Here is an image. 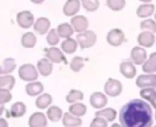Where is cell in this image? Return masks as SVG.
<instances>
[{
	"label": "cell",
	"mask_w": 156,
	"mask_h": 127,
	"mask_svg": "<svg viewBox=\"0 0 156 127\" xmlns=\"http://www.w3.org/2000/svg\"><path fill=\"white\" fill-rule=\"evenodd\" d=\"M119 120L121 125L124 127L152 126V107L144 100L133 99L122 107L119 115Z\"/></svg>",
	"instance_id": "6da1fadb"
},
{
	"label": "cell",
	"mask_w": 156,
	"mask_h": 127,
	"mask_svg": "<svg viewBox=\"0 0 156 127\" xmlns=\"http://www.w3.org/2000/svg\"><path fill=\"white\" fill-rule=\"evenodd\" d=\"M38 70L31 65V64H25L21 65L18 69V75L20 79L26 82H34L38 78Z\"/></svg>",
	"instance_id": "7a4b0ae2"
},
{
	"label": "cell",
	"mask_w": 156,
	"mask_h": 127,
	"mask_svg": "<svg viewBox=\"0 0 156 127\" xmlns=\"http://www.w3.org/2000/svg\"><path fill=\"white\" fill-rule=\"evenodd\" d=\"M77 41L81 49H87L93 46L97 41V35L93 31H84L79 33L77 35Z\"/></svg>",
	"instance_id": "3957f363"
},
{
	"label": "cell",
	"mask_w": 156,
	"mask_h": 127,
	"mask_svg": "<svg viewBox=\"0 0 156 127\" xmlns=\"http://www.w3.org/2000/svg\"><path fill=\"white\" fill-rule=\"evenodd\" d=\"M104 91L106 95L111 97L119 96L122 92V85L119 80L110 78L104 85Z\"/></svg>",
	"instance_id": "277c9868"
},
{
	"label": "cell",
	"mask_w": 156,
	"mask_h": 127,
	"mask_svg": "<svg viewBox=\"0 0 156 127\" xmlns=\"http://www.w3.org/2000/svg\"><path fill=\"white\" fill-rule=\"evenodd\" d=\"M124 33L118 28L112 29L108 34H107V42L110 44L112 46H120L123 42H124Z\"/></svg>",
	"instance_id": "5b68a950"
},
{
	"label": "cell",
	"mask_w": 156,
	"mask_h": 127,
	"mask_svg": "<svg viewBox=\"0 0 156 127\" xmlns=\"http://www.w3.org/2000/svg\"><path fill=\"white\" fill-rule=\"evenodd\" d=\"M16 22L20 27L27 29L30 26L34 25V15L30 11H21L16 15Z\"/></svg>",
	"instance_id": "8992f818"
},
{
	"label": "cell",
	"mask_w": 156,
	"mask_h": 127,
	"mask_svg": "<svg viewBox=\"0 0 156 127\" xmlns=\"http://www.w3.org/2000/svg\"><path fill=\"white\" fill-rule=\"evenodd\" d=\"M45 54L48 59H49L52 63L54 64H60V63H64V64H68L67 59L65 58L63 53L57 47H49V48H46L45 49Z\"/></svg>",
	"instance_id": "52a82bcc"
},
{
	"label": "cell",
	"mask_w": 156,
	"mask_h": 127,
	"mask_svg": "<svg viewBox=\"0 0 156 127\" xmlns=\"http://www.w3.org/2000/svg\"><path fill=\"white\" fill-rule=\"evenodd\" d=\"M137 42L141 46L150 48L154 45L155 42V36L151 31H144L139 34L137 37Z\"/></svg>",
	"instance_id": "ba28073f"
},
{
	"label": "cell",
	"mask_w": 156,
	"mask_h": 127,
	"mask_svg": "<svg viewBox=\"0 0 156 127\" xmlns=\"http://www.w3.org/2000/svg\"><path fill=\"white\" fill-rule=\"evenodd\" d=\"M70 23L74 30L78 33L86 31L89 26V21L84 15H74L71 18Z\"/></svg>",
	"instance_id": "9c48e42d"
},
{
	"label": "cell",
	"mask_w": 156,
	"mask_h": 127,
	"mask_svg": "<svg viewBox=\"0 0 156 127\" xmlns=\"http://www.w3.org/2000/svg\"><path fill=\"white\" fill-rule=\"evenodd\" d=\"M131 58L133 62V64L140 65L144 64L147 58V53L146 51L140 46H135L131 51Z\"/></svg>",
	"instance_id": "30bf717a"
},
{
	"label": "cell",
	"mask_w": 156,
	"mask_h": 127,
	"mask_svg": "<svg viewBox=\"0 0 156 127\" xmlns=\"http://www.w3.org/2000/svg\"><path fill=\"white\" fill-rule=\"evenodd\" d=\"M136 85L140 88L156 87V75H141L136 79Z\"/></svg>",
	"instance_id": "8fae6325"
},
{
	"label": "cell",
	"mask_w": 156,
	"mask_h": 127,
	"mask_svg": "<svg viewBox=\"0 0 156 127\" xmlns=\"http://www.w3.org/2000/svg\"><path fill=\"white\" fill-rule=\"evenodd\" d=\"M90 103L91 105V106L93 108L96 109H101L102 107H104L107 103H108V99L105 96V95H103L101 92H95L90 95Z\"/></svg>",
	"instance_id": "7c38bea8"
},
{
	"label": "cell",
	"mask_w": 156,
	"mask_h": 127,
	"mask_svg": "<svg viewBox=\"0 0 156 127\" xmlns=\"http://www.w3.org/2000/svg\"><path fill=\"white\" fill-rule=\"evenodd\" d=\"M120 71L122 75L127 79H132L136 75V67L133 65V62L124 61L120 65Z\"/></svg>",
	"instance_id": "4fadbf2b"
},
{
	"label": "cell",
	"mask_w": 156,
	"mask_h": 127,
	"mask_svg": "<svg viewBox=\"0 0 156 127\" xmlns=\"http://www.w3.org/2000/svg\"><path fill=\"white\" fill-rule=\"evenodd\" d=\"M80 8V0H68L63 6V14L66 16H74Z\"/></svg>",
	"instance_id": "5bb4252c"
},
{
	"label": "cell",
	"mask_w": 156,
	"mask_h": 127,
	"mask_svg": "<svg viewBox=\"0 0 156 127\" xmlns=\"http://www.w3.org/2000/svg\"><path fill=\"white\" fill-rule=\"evenodd\" d=\"M47 125V118L45 115L40 112L34 113L28 119V125L30 127H45Z\"/></svg>",
	"instance_id": "9a60e30c"
},
{
	"label": "cell",
	"mask_w": 156,
	"mask_h": 127,
	"mask_svg": "<svg viewBox=\"0 0 156 127\" xmlns=\"http://www.w3.org/2000/svg\"><path fill=\"white\" fill-rule=\"evenodd\" d=\"M37 68L42 76H48L53 71L52 62L48 58H42L37 62Z\"/></svg>",
	"instance_id": "2e32d148"
},
{
	"label": "cell",
	"mask_w": 156,
	"mask_h": 127,
	"mask_svg": "<svg viewBox=\"0 0 156 127\" xmlns=\"http://www.w3.org/2000/svg\"><path fill=\"white\" fill-rule=\"evenodd\" d=\"M26 112H27V107L25 104L22 102H16L11 106L10 111L8 113L6 112V115L8 117L19 118L22 117L26 114Z\"/></svg>",
	"instance_id": "e0dca14e"
},
{
	"label": "cell",
	"mask_w": 156,
	"mask_h": 127,
	"mask_svg": "<svg viewBox=\"0 0 156 127\" xmlns=\"http://www.w3.org/2000/svg\"><path fill=\"white\" fill-rule=\"evenodd\" d=\"M50 27V21L46 17H39L34 23V30L39 35H45Z\"/></svg>",
	"instance_id": "ac0fdd59"
},
{
	"label": "cell",
	"mask_w": 156,
	"mask_h": 127,
	"mask_svg": "<svg viewBox=\"0 0 156 127\" xmlns=\"http://www.w3.org/2000/svg\"><path fill=\"white\" fill-rule=\"evenodd\" d=\"M62 124L65 127H78L82 125V120L69 112L64 114L62 118Z\"/></svg>",
	"instance_id": "d6986e66"
},
{
	"label": "cell",
	"mask_w": 156,
	"mask_h": 127,
	"mask_svg": "<svg viewBox=\"0 0 156 127\" xmlns=\"http://www.w3.org/2000/svg\"><path fill=\"white\" fill-rule=\"evenodd\" d=\"M26 93L28 96H37L39 95L43 90H44V86L40 82H32L29 83L26 85Z\"/></svg>",
	"instance_id": "ffe728a7"
},
{
	"label": "cell",
	"mask_w": 156,
	"mask_h": 127,
	"mask_svg": "<svg viewBox=\"0 0 156 127\" xmlns=\"http://www.w3.org/2000/svg\"><path fill=\"white\" fill-rule=\"evenodd\" d=\"M155 10V6L153 4H143L139 5V7L136 10V14L141 18H146L148 16H151Z\"/></svg>",
	"instance_id": "44dd1931"
},
{
	"label": "cell",
	"mask_w": 156,
	"mask_h": 127,
	"mask_svg": "<svg viewBox=\"0 0 156 127\" xmlns=\"http://www.w3.org/2000/svg\"><path fill=\"white\" fill-rule=\"evenodd\" d=\"M140 95L147 100L148 102H150L152 104V105L156 109V91L155 89H154L153 87H145L144 89L141 90L140 92ZM156 117V114H155Z\"/></svg>",
	"instance_id": "7402d4cb"
},
{
	"label": "cell",
	"mask_w": 156,
	"mask_h": 127,
	"mask_svg": "<svg viewBox=\"0 0 156 127\" xmlns=\"http://www.w3.org/2000/svg\"><path fill=\"white\" fill-rule=\"evenodd\" d=\"M57 31L61 38H69L73 35V32L75 30L71 25L68 23H62L58 25Z\"/></svg>",
	"instance_id": "603a6c76"
},
{
	"label": "cell",
	"mask_w": 156,
	"mask_h": 127,
	"mask_svg": "<svg viewBox=\"0 0 156 127\" xmlns=\"http://www.w3.org/2000/svg\"><path fill=\"white\" fill-rule=\"evenodd\" d=\"M78 41L74 40L73 38H66L62 44H61V49L66 53V54H72L74 52H76L77 48H78Z\"/></svg>",
	"instance_id": "cb8c5ba5"
},
{
	"label": "cell",
	"mask_w": 156,
	"mask_h": 127,
	"mask_svg": "<svg viewBox=\"0 0 156 127\" xmlns=\"http://www.w3.org/2000/svg\"><path fill=\"white\" fill-rule=\"evenodd\" d=\"M16 66V65L13 58H5L1 64L0 74L1 75H9L15 70Z\"/></svg>",
	"instance_id": "d4e9b609"
},
{
	"label": "cell",
	"mask_w": 156,
	"mask_h": 127,
	"mask_svg": "<svg viewBox=\"0 0 156 127\" xmlns=\"http://www.w3.org/2000/svg\"><path fill=\"white\" fill-rule=\"evenodd\" d=\"M52 96L49 94H43L37 98L35 105L38 109H46L52 104Z\"/></svg>",
	"instance_id": "484cf974"
},
{
	"label": "cell",
	"mask_w": 156,
	"mask_h": 127,
	"mask_svg": "<svg viewBox=\"0 0 156 127\" xmlns=\"http://www.w3.org/2000/svg\"><path fill=\"white\" fill-rule=\"evenodd\" d=\"M143 71L146 74H154L156 72V52L151 54L149 59L143 65Z\"/></svg>",
	"instance_id": "4316f807"
},
{
	"label": "cell",
	"mask_w": 156,
	"mask_h": 127,
	"mask_svg": "<svg viewBox=\"0 0 156 127\" xmlns=\"http://www.w3.org/2000/svg\"><path fill=\"white\" fill-rule=\"evenodd\" d=\"M37 44V37L32 32L25 33L21 38V45L25 48H33Z\"/></svg>",
	"instance_id": "83f0119b"
},
{
	"label": "cell",
	"mask_w": 156,
	"mask_h": 127,
	"mask_svg": "<svg viewBox=\"0 0 156 127\" xmlns=\"http://www.w3.org/2000/svg\"><path fill=\"white\" fill-rule=\"evenodd\" d=\"M95 115L102 117L108 122H113L116 119L117 112L113 108H105V109H102L101 111H97Z\"/></svg>",
	"instance_id": "f1b7e54d"
},
{
	"label": "cell",
	"mask_w": 156,
	"mask_h": 127,
	"mask_svg": "<svg viewBox=\"0 0 156 127\" xmlns=\"http://www.w3.org/2000/svg\"><path fill=\"white\" fill-rule=\"evenodd\" d=\"M69 111L70 114H72L73 115L75 116H78V117H81L83 116L86 112H87V107L84 104H80V103H74L72 104L69 108Z\"/></svg>",
	"instance_id": "f546056e"
},
{
	"label": "cell",
	"mask_w": 156,
	"mask_h": 127,
	"mask_svg": "<svg viewBox=\"0 0 156 127\" xmlns=\"http://www.w3.org/2000/svg\"><path fill=\"white\" fill-rule=\"evenodd\" d=\"M47 116L51 122H58L62 117V110L58 106H51L47 111Z\"/></svg>",
	"instance_id": "4dcf8cb0"
},
{
	"label": "cell",
	"mask_w": 156,
	"mask_h": 127,
	"mask_svg": "<svg viewBox=\"0 0 156 127\" xmlns=\"http://www.w3.org/2000/svg\"><path fill=\"white\" fill-rule=\"evenodd\" d=\"M16 84V79L13 75H5L0 76V88H5L8 90L13 89Z\"/></svg>",
	"instance_id": "1f68e13d"
},
{
	"label": "cell",
	"mask_w": 156,
	"mask_h": 127,
	"mask_svg": "<svg viewBox=\"0 0 156 127\" xmlns=\"http://www.w3.org/2000/svg\"><path fill=\"white\" fill-rule=\"evenodd\" d=\"M83 98H84V95L81 91L72 89L69 91V93L66 96V101L69 104H74V103H77L79 101H82Z\"/></svg>",
	"instance_id": "d6a6232c"
},
{
	"label": "cell",
	"mask_w": 156,
	"mask_h": 127,
	"mask_svg": "<svg viewBox=\"0 0 156 127\" xmlns=\"http://www.w3.org/2000/svg\"><path fill=\"white\" fill-rule=\"evenodd\" d=\"M87 60L84 59L83 57H80V56H75L71 62H70V69L75 72V73H78L80 72L83 67H84V65H85V62Z\"/></svg>",
	"instance_id": "836d02e7"
},
{
	"label": "cell",
	"mask_w": 156,
	"mask_h": 127,
	"mask_svg": "<svg viewBox=\"0 0 156 127\" xmlns=\"http://www.w3.org/2000/svg\"><path fill=\"white\" fill-rule=\"evenodd\" d=\"M126 5L125 0H107V5L112 11H121Z\"/></svg>",
	"instance_id": "e575fe53"
},
{
	"label": "cell",
	"mask_w": 156,
	"mask_h": 127,
	"mask_svg": "<svg viewBox=\"0 0 156 127\" xmlns=\"http://www.w3.org/2000/svg\"><path fill=\"white\" fill-rule=\"evenodd\" d=\"M81 4L85 10L88 12L96 11L100 6L99 0H81Z\"/></svg>",
	"instance_id": "d590c367"
},
{
	"label": "cell",
	"mask_w": 156,
	"mask_h": 127,
	"mask_svg": "<svg viewBox=\"0 0 156 127\" xmlns=\"http://www.w3.org/2000/svg\"><path fill=\"white\" fill-rule=\"evenodd\" d=\"M59 37L58 31L56 29H51L47 35V41L49 45H56L59 42Z\"/></svg>",
	"instance_id": "8d00e7d4"
},
{
	"label": "cell",
	"mask_w": 156,
	"mask_h": 127,
	"mask_svg": "<svg viewBox=\"0 0 156 127\" xmlns=\"http://www.w3.org/2000/svg\"><path fill=\"white\" fill-rule=\"evenodd\" d=\"M141 29L156 33V22L153 19H145L141 23Z\"/></svg>",
	"instance_id": "74e56055"
},
{
	"label": "cell",
	"mask_w": 156,
	"mask_h": 127,
	"mask_svg": "<svg viewBox=\"0 0 156 127\" xmlns=\"http://www.w3.org/2000/svg\"><path fill=\"white\" fill-rule=\"evenodd\" d=\"M11 99H12V95L10 93V90L5 88H0V104L5 105L10 102Z\"/></svg>",
	"instance_id": "f35d334b"
},
{
	"label": "cell",
	"mask_w": 156,
	"mask_h": 127,
	"mask_svg": "<svg viewBox=\"0 0 156 127\" xmlns=\"http://www.w3.org/2000/svg\"><path fill=\"white\" fill-rule=\"evenodd\" d=\"M108 126V121H106L104 118L100 117V116H96L91 124H90V127H107Z\"/></svg>",
	"instance_id": "ab89813d"
},
{
	"label": "cell",
	"mask_w": 156,
	"mask_h": 127,
	"mask_svg": "<svg viewBox=\"0 0 156 127\" xmlns=\"http://www.w3.org/2000/svg\"><path fill=\"white\" fill-rule=\"evenodd\" d=\"M0 126H8L7 123L5 122V120L4 118H1V119H0Z\"/></svg>",
	"instance_id": "60d3db41"
},
{
	"label": "cell",
	"mask_w": 156,
	"mask_h": 127,
	"mask_svg": "<svg viewBox=\"0 0 156 127\" xmlns=\"http://www.w3.org/2000/svg\"><path fill=\"white\" fill-rule=\"evenodd\" d=\"M32 3H34V4H37V5H40V4H42L45 0H30Z\"/></svg>",
	"instance_id": "b9f144b4"
},
{
	"label": "cell",
	"mask_w": 156,
	"mask_h": 127,
	"mask_svg": "<svg viewBox=\"0 0 156 127\" xmlns=\"http://www.w3.org/2000/svg\"><path fill=\"white\" fill-rule=\"evenodd\" d=\"M141 2H144V3H149V2H152L153 0H140Z\"/></svg>",
	"instance_id": "7bdbcfd3"
},
{
	"label": "cell",
	"mask_w": 156,
	"mask_h": 127,
	"mask_svg": "<svg viewBox=\"0 0 156 127\" xmlns=\"http://www.w3.org/2000/svg\"><path fill=\"white\" fill-rule=\"evenodd\" d=\"M113 126H120V125H117V124H114V125H113Z\"/></svg>",
	"instance_id": "ee69618b"
},
{
	"label": "cell",
	"mask_w": 156,
	"mask_h": 127,
	"mask_svg": "<svg viewBox=\"0 0 156 127\" xmlns=\"http://www.w3.org/2000/svg\"><path fill=\"white\" fill-rule=\"evenodd\" d=\"M154 16H155V20H156V13H155V15H154Z\"/></svg>",
	"instance_id": "f6af8a7d"
}]
</instances>
